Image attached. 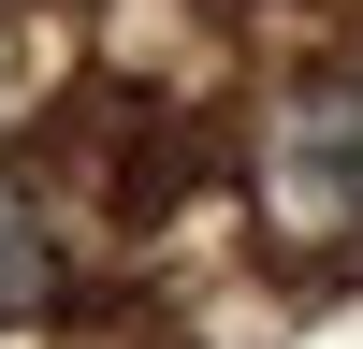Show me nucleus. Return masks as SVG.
Returning a JSON list of instances; mask_svg holds the SVG:
<instances>
[{"label": "nucleus", "mask_w": 363, "mask_h": 349, "mask_svg": "<svg viewBox=\"0 0 363 349\" xmlns=\"http://www.w3.org/2000/svg\"><path fill=\"white\" fill-rule=\"evenodd\" d=\"M291 160H306L320 189H335L349 218H363V87H320V102L291 116Z\"/></svg>", "instance_id": "obj_1"}, {"label": "nucleus", "mask_w": 363, "mask_h": 349, "mask_svg": "<svg viewBox=\"0 0 363 349\" xmlns=\"http://www.w3.org/2000/svg\"><path fill=\"white\" fill-rule=\"evenodd\" d=\"M44 291H58V233H44L29 189H0V320H29Z\"/></svg>", "instance_id": "obj_2"}]
</instances>
